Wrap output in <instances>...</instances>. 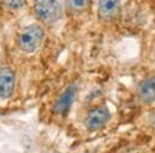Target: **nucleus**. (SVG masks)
<instances>
[{
	"label": "nucleus",
	"mask_w": 155,
	"mask_h": 153,
	"mask_svg": "<svg viewBox=\"0 0 155 153\" xmlns=\"http://www.w3.org/2000/svg\"><path fill=\"white\" fill-rule=\"evenodd\" d=\"M78 88L75 84H70L58 96V99L56 100L54 105H53V113L54 114H59V116H65L68 113V111L70 110L74 100H75V95H76Z\"/></svg>",
	"instance_id": "obj_5"
},
{
	"label": "nucleus",
	"mask_w": 155,
	"mask_h": 153,
	"mask_svg": "<svg viewBox=\"0 0 155 153\" xmlns=\"http://www.w3.org/2000/svg\"><path fill=\"white\" fill-rule=\"evenodd\" d=\"M120 0H98L97 14L102 22H110L119 16Z\"/></svg>",
	"instance_id": "obj_6"
},
{
	"label": "nucleus",
	"mask_w": 155,
	"mask_h": 153,
	"mask_svg": "<svg viewBox=\"0 0 155 153\" xmlns=\"http://www.w3.org/2000/svg\"><path fill=\"white\" fill-rule=\"evenodd\" d=\"M111 118V112L107 105H98L91 108L85 118V126L90 133L104 128Z\"/></svg>",
	"instance_id": "obj_3"
},
{
	"label": "nucleus",
	"mask_w": 155,
	"mask_h": 153,
	"mask_svg": "<svg viewBox=\"0 0 155 153\" xmlns=\"http://www.w3.org/2000/svg\"><path fill=\"white\" fill-rule=\"evenodd\" d=\"M136 95L143 105L155 104V73L148 75L138 82Z\"/></svg>",
	"instance_id": "obj_4"
},
{
	"label": "nucleus",
	"mask_w": 155,
	"mask_h": 153,
	"mask_svg": "<svg viewBox=\"0 0 155 153\" xmlns=\"http://www.w3.org/2000/svg\"><path fill=\"white\" fill-rule=\"evenodd\" d=\"M153 59H154V63H155V47L153 49Z\"/></svg>",
	"instance_id": "obj_11"
},
{
	"label": "nucleus",
	"mask_w": 155,
	"mask_h": 153,
	"mask_svg": "<svg viewBox=\"0 0 155 153\" xmlns=\"http://www.w3.org/2000/svg\"><path fill=\"white\" fill-rule=\"evenodd\" d=\"M2 2H4L7 7L13 8V10H17V8H21V7L24 5L25 0H2Z\"/></svg>",
	"instance_id": "obj_9"
},
{
	"label": "nucleus",
	"mask_w": 155,
	"mask_h": 153,
	"mask_svg": "<svg viewBox=\"0 0 155 153\" xmlns=\"http://www.w3.org/2000/svg\"><path fill=\"white\" fill-rule=\"evenodd\" d=\"M34 10L36 16L48 24L58 22L63 16V8L58 0H34Z\"/></svg>",
	"instance_id": "obj_2"
},
{
	"label": "nucleus",
	"mask_w": 155,
	"mask_h": 153,
	"mask_svg": "<svg viewBox=\"0 0 155 153\" xmlns=\"http://www.w3.org/2000/svg\"><path fill=\"white\" fill-rule=\"evenodd\" d=\"M15 72L10 66L0 69V98L8 99L15 89Z\"/></svg>",
	"instance_id": "obj_7"
},
{
	"label": "nucleus",
	"mask_w": 155,
	"mask_h": 153,
	"mask_svg": "<svg viewBox=\"0 0 155 153\" xmlns=\"http://www.w3.org/2000/svg\"><path fill=\"white\" fill-rule=\"evenodd\" d=\"M91 1L92 0H65V6L71 14H80L90 7Z\"/></svg>",
	"instance_id": "obj_8"
},
{
	"label": "nucleus",
	"mask_w": 155,
	"mask_h": 153,
	"mask_svg": "<svg viewBox=\"0 0 155 153\" xmlns=\"http://www.w3.org/2000/svg\"><path fill=\"white\" fill-rule=\"evenodd\" d=\"M148 123H149L153 128H155V110L149 113V116H148Z\"/></svg>",
	"instance_id": "obj_10"
},
{
	"label": "nucleus",
	"mask_w": 155,
	"mask_h": 153,
	"mask_svg": "<svg viewBox=\"0 0 155 153\" xmlns=\"http://www.w3.org/2000/svg\"><path fill=\"white\" fill-rule=\"evenodd\" d=\"M44 29L39 24H30L25 27L18 36V46L25 53L35 52L44 40Z\"/></svg>",
	"instance_id": "obj_1"
}]
</instances>
